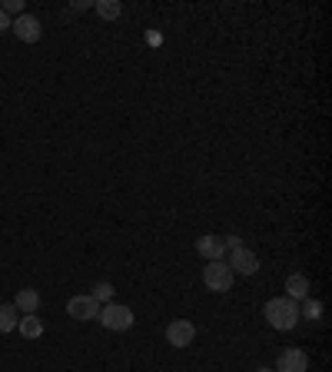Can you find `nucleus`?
<instances>
[{"label": "nucleus", "mask_w": 332, "mask_h": 372, "mask_svg": "<svg viewBox=\"0 0 332 372\" xmlns=\"http://www.w3.org/2000/svg\"><path fill=\"white\" fill-rule=\"evenodd\" d=\"M262 316H266V323L279 329V333H289V329H296V323L302 319L299 316V302L289 299V296H276L262 306Z\"/></svg>", "instance_id": "1"}, {"label": "nucleus", "mask_w": 332, "mask_h": 372, "mask_svg": "<svg viewBox=\"0 0 332 372\" xmlns=\"http://www.w3.org/2000/svg\"><path fill=\"white\" fill-rule=\"evenodd\" d=\"M100 326H107L110 333H127V329H133V309L130 306H123V302H107V306H100Z\"/></svg>", "instance_id": "2"}, {"label": "nucleus", "mask_w": 332, "mask_h": 372, "mask_svg": "<svg viewBox=\"0 0 332 372\" xmlns=\"http://www.w3.org/2000/svg\"><path fill=\"white\" fill-rule=\"evenodd\" d=\"M203 283L213 292H229L233 290V269L226 266V259H213L203 266Z\"/></svg>", "instance_id": "3"}, {"label": "nucleus", "mask_w": 332, "mask_h": 372, "mask_svg": "<svg viewBox=\"0 0 332 372\" xmlns=\"http://www.w3.org/2000/svg\"><path fill=\"white\" fill-rule=\"evenodd\" d=\"M11 30L20 44H37V40L44 37V23H40V17H34V13H20V17L11 20Z\"/></svg>", "instance_id": "4"}, {"label": "nucleus", "mask_w": 332, "mask_h": 372, "mask_svg": "<svg viewBox=\"0 0 332 372\" xmlns=\"http://www.w3.org/2000/svg\"><path fill=\"white\" fill-rule=\"evenodd\" d=\"M226 266L233 269V276H253V273H260V256L246 249V246H239L229 253V263Z\"/></svg>", "instance_id": "5"}, {"label": "nucleus", "mask_w": 332, "mask_h": 372, "mask_svg": "<svg viewBox=\"0 0 332 372\" xmlns=\"http://www.w3.org/2000/svg\"><path fill=\"white\" fill-rule=\"evenodd\" d=\"M193 339H196V326H193L190 319H173V323L166 326V342L173 349L193 346Z\"/></svg>", "instance_id": "6"}, {"label": "nucleus", "mask_w": 332, "mask_h": 372, "mask_svg": "<svg viewBox=\"0 0 332 372\" xmlns=\"http://www.w3.org/2000/svg\"><path fill=\"white\" fill-rule=\"evenodd\" d=\"M67 313H70L73 319H80V323H90V319L100 316V302H96L90 292H80V296H73V299L67 302Z\"/></svg>", "instance_id": "7"}, {"label": "nucleus", "mask_w": 332, "mask_h": 372, "mask_svg": "<svg viewBox=\"0 0 332 372\" xmlns=\"http://www.w3.org/2000/svg\"><path fill=\"white\" fill-rule=\"evenodd\" d=\"M276 372H309V356L302 349H283L276 359Z\"/></svg>", "instance_id": "8"}, {"label": "nucleus", "mask_w": 332, "mask_h": 372, "mask_svg": "<svg viewBox=\"0 0 332 372\" xmlns=\"http://www.w3.org/2000/svg\"><path fill=\"white\" fill-rule=\"evenodd\" d=\"M196 253H200L203 259H210V263H213V259H223V256H226V243L219 240V236H210V232H206V236L196 240Z\"/></svg>", "instance_id": "9"}, {"label": "nucleus", "mask_w": 332, "mask_h": 372, "mask_svg": "<svg viewBox=\"0 0 332 372\" xmlns=\"http://www.w3.org/2000/svg\"><path fill=\"white\" fill-rule=\"evenodd\" d=\"M13 306H17V313L34 316L37 309H40V292L27 286V290H20V292H17V299H13Z\"/></svg>", "instance_id": "10"}, {"label": "nucleus", "mask_w": 332, "mask_h": 372, "mask_svg": "<svg viewBox=\"0 0 332 372\" xmlns=\"http://www.w3.org/2000/svg\"><path fill=\"white\" fill-rule=\"evenodd\" d=\"M286 296H289V299H296V302H302L309 296V279L302 276V273L286 276Z\"/></svg>", "instance_id": "11"}, {"label": "nucleus", "mask_w": 332, "mask_h": 372, "mask_svg": "<svg viewBox=\"0 0 332 372\" xmlns=\"http://www.w3.org/2000/svg\"><path fill=\"white\" fill-rule=\"evenodd\" d=\"M17 329H20V336L24 339H40L44 336V319L40 316H20V323H17Z\"/></svg>", "instance_id": "12"}, {"label": "nucleus", "mask_w": 332, "mask_h": 372, "mask_svg": "<svg viewBox=\"0 0 332 372\" xmlns=\"http://www.w3.org/2000/svg\"><path fill=\"white\" fill-rule=\"evenodd\" d=\"M20 323V313L13 302H0V333H13Z\"/></svg>", "instance_id": "13"}, {"label": "nucleus", "mask_w": 332, "mask_h": 372, "mask_svg": "<svg viewBox=\"0 0 332 372\" xmlns=\"http://www.w3.org/2000/svg\"><path fill=\"white\" fill-rule=\"evenodd\" d=\"M94 11L100 20H117L120 13H123V4H120V0H96Z\"/></svg>", "instance_id": "14"}, {"label": "nucleus", "mask_w": 332, "mask_h": 372, "mask_svg": "<svg viewBox=\"0 0 332 372\" xmlns=\"http://www.w3.org/2000/svg\"><path fill=\"white\" fill-rule=\"evenodd\" d=\"M113 292H117V290H113V283H96L90 296H94L100 306H107V302H113Z\"/></svg>", "instance_id": "15"}, {"label": "nucleus", "mask_w": 332, "mask_h": 372, "mask_svg": "<svg viewBox=\"0 0 332 372\" xmlns=\"http://www.w3.org/2000/svg\"><path fill=\"white\" fill-rule=\"evenodd\" d=\"M299 316H306V319H312V323H316V319H319L322 316V302L319 299H302V306H299Z\"/></svg>", "instance_id": "16"}, {"label": "nucleus", "mask_w": 332, "mask_h": 372, "mask_svg": "<svg viewBox=\"0 0 332 372\" xmlns=\"http://www.w3.org/2000/svg\"><path fill=\"white\" fill-rule=\"evenodd\" d=\"M0 11L7 13V17H20V13H24V0H4Z\"/></svg>", "instance_id": "17"}, {"label": "nucleus", "mask_w": 332, "mask_h": 372, "mask_svg": "<svg viewBox=\"0 0 332 372\" xmlns=\"http://www.w3.org/2000/svg\"><path fill=\"white\" fill-rule=\"evenodd\" d=\"M67 11H70V13H80V11H94V4H90V0H77V4H70V7H67Z\"/></svg>", "instance_id": "18"}, {"label": "nucleus", "mask_w": 332, "mask_h": 372, "mask_svg": "<svg viewBox=\"0 0 332 372\" xmlns=\"http://www.w3.org/2000/svg\"><path fill=\"white\" fill-rule=\"evenodd\" d=\"M4 30H11V17H7V13L0 11V34H4Z\"/></svg>", "instance_id": "19"}, {"label": "nucleus", "mask_w": 332, "mask_h": 372, "mask_svg": "<svg viewBox=\"0 0 332 372\" xmlns=\"http://www.w3.org/2000/svg\"><path fill=\"white\" fill-rule=\"evenodd\" d=\"M256 372H276V369H262V366H260V369H256Z\"/></svg>", "instance_id": "20"}]
</instances>
